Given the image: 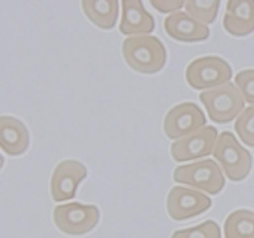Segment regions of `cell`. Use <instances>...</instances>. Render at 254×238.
Segmentation results:
<instances>
[{
  "label": "cell",
  "mask_w": 254,
  "mask_h": 238,
  "mask_svg": "<svg viewBox=\"0 0 254 238\" xmlns=\"http://www.w3.org/2000/svg\"><path fill=\"white\" fill-rule=\"evenodd\" d=\"M122 56L132 70L141 74H156L167 62V51L158 37L149 35L125 38Z\"/></svg>",
  "instance_id": "1"
},
{
  "label": "cell",
  "mask_w": 254,
  "mask_h": 238,
  "mask_svg": "<svg viewBox=\"0 0 254 238\" xmlns=\"http://www.w3.org/2000/svg\"><path fill=\"white\" fill-rule=\"evenodd\" d=\"M212 155L219 161L229 180L242 181L249 175L253 164L252 155L248 149L239 144L233 133H220Z\"/></svg>",
  "instance_id": "2"
},
{
  "label": "cell",
  "mask_w": 254,
  "mask_h": 238,
  "mask_svg": "<svg viewBox=\"0 0 254 238\" xmlns=\"http://www.w3.org/2000/svg\"><path fill=\"white\" fill-rule=\"evenodd\" d=\"M199 100L205 105L208 118L215 123H229L244 109V99L230 81L201 93Z\"/></svg>",
  "instance_id": "3"
},
{
  "label": "cell",
  "mask_w": 254,
  "mask_h": 238,
  "mask_svg": "<svg viewBox=\"0 0 254 238\" xmlns=\"http://www.w3.org/2000/svg\"><path fill=\"white\" fill-rule=\"evenodd\" d=\"M173 180L203 190L211 195L219 194L225 187V178L222 175L221 169L211 158L177 167L173 172Z\"/></svg>",
  "instance_id": "4"
},
{
  "label": "cell",
  "mask_w": 254,
  "mask_h": 238,
  "mask_svg": "<svg viewBox=\"0 0 254 238\" xmlns=\"http://www.w3.org/2000/svg\"><path fill=\"white\" fill-rule=\"evenodd\" d=\"M233 76L231 67L225 60L217 56H205L193 60L186 70V80L196 90L217 88L229 83Z\"/></svg>",
  "instance_id": "5"
},
{
  "label": "cell",
  "mask_w": 254,
  "mask_h": 238,
  "mask_svg": "<svg viewBox=\"0 0 254 238\" xmlns=\"http://www.w3.org/2000/svg\"><path fill=\"white\" fill-rule=\"evenodd\" d=\"M99 221V210L95 205L67 203L54 210V222L65 235L80 236L90 232Z\"/></svg>",
  "instance_id": "6"
},
{
  "label": "cell",
  "mask_w": 254,
  "mask_h": 238,
  "mask_svg": "<svg viewBox=\"0 0 254 238\" xmlns=\"http://www.w3.org/2000/svg\"><path fill=\"white\" fill-rule=\"evenodd\" d=\"M205 114L194 103L186 101L173 106L165 114L163 128L169 140H179L205 127Z\"/></svg>",
  "instance_id": "7"
},
{
  "label": "cell",
  "mask_w": 254,
  "mask_h": 238,
  "mask_svg": "<svg viewBox=\"0 0 254 238\" xmlns=\"http://www.w3.org/2000/svg\"><path fill=\"white\" fill-rule=\"evenodd\" d=\"M217 137L215 127H202L192 135L174 141L171 146L172 157L177 162H185L210 156L214 152Z\"/></svg>",
  "instance_id": "8"
},
{
  "label": "cell",
  "mask_w": 254,
  "mask_h": 238,
  "mask_svg": "<svg viewBox=\"0 0 254 238\" xmlns=\"http://www.w3.org/2000/svg\"><path fill=\"white\" fill-rule=\"evenodd\" d=\"M211 204V199L198 190L174 187L168 194L167 210L174 221H186L205 213Z\"/></svg>",
  "instance_id": "9"
},
{
  "label": "cell",
  "mask_w": 254,
  "mask_h": 238,
  "mask_svg": "<svg viewBox=\"0 0 254 238\" xmlns=\"http://www.w3.org/2000/svg\"><path fill=\"white\" fill-rule=\"evenodd\" d=\"M87 175V169L79 161H61L52 172L50 181L52 199L55 201H65L74 198L78 185Z\"/></svg>",
  "instance_id": "10"
},
{
  "label": "cell",
  "mask_w": 254,
  "mask_h": 238,
  "mask_svg": "<svg viewBox=\"0 0 254 238\" xmlns=\"http://www.w3.org/2000/svg\"><path fill=\"white\" fill-rule=\"evenodd\" d=\"M164 31L168 36L181 42H199L210 37L207 24L188 14L174 12L164 19Z\"/></svg>",
  "instance_id": "11"
},
{
  "label": "cell",
  "mask_w": 254,
  "mask_h": 238,
  "mask_svg": "<svg viewBox=\"0 0 254 238\" xmlns=\"http://www.w3.org/2000/svg\"><path fill=\"white\" fill-rule=\"evenodd\" d=\"M222 26L234 37L251 35L254 31V0H228Z\"/></svg>",
  "instance_id": "12"
},
{
  "label": "cell",
  "mask_w": 254,
  "mask_h": 238,
  "mask_svg": "<svg viewBox=\"0 0 254 238\" xmlns=\"http://www.w3.org/2000/svg\"><path fill=\"white\" fill-rule=\"evenodd\" d=\"M155 22L145 9L142 0H122V15L120 32L125 36L149 35L154 31Z\"/></svg>",
  "instance_id": "13"
},
{
  "label": "cell",
  "mask_w": 254,
  "mask_h": 238,
  "mask_svg": "<svg viewBox=\"0 0 254 238\" xmlns=\"http://www.w3.org/2000/svg\"><path fill=\"white\" fill-rule=\"evenodd\" d=\"M29 146L28 129L18 118L0 117V148L9 156H19Z\"/></svg>",
  "instance_id": "14"
},
{
  "label": "cell",
  "mask_w": 254,
  "mask_h": 238,
  "mask_svg": "<svg viewBox=\"0 0 254 238\" xmlns=\"http://www.w3.org/2000/svg\"><path fill=\"white\" fill-rule=\"evenodd\" d=\"M85 17L102 29H112L119 17V0H81Z\"/></svg>",
  "instance_id": "15"
},
{
  "label": "cell",
  "mask_w": 254,
  "mask_h": 238,
  "mask_svg": "<svg viewBox=\"0 0 254 238\" xmlns=\"http://www.w3.org/2000/svg\"><path fill=\"white\" fill-rule=\"evenodd\" d=\"M225 238H254V213L239 209L229 214L224 223Z\"/></svg>",
  "instance_id": "16"
},
{
  "label": "cell",
  "mask_w": 254,
  "mask_h": 238,
  "mask_svg": "<svg viewBox=\"0 0 254 238\" xmlns=\"http://www.w3.org/2000/svg\"><path fill=\"white\" fill-rule=\"evenodd\" d=\"M221 0H187L186 12L205 24L215 22Z\"/></svg>",
  "instance_id": "17"
},
{
  "label": "cell",
  "mask_w": 254,
  "mask_h": 238,
  "mask_svg": "<svg viewBox=\"0 0 254 238\" xmlns=\"http://www.w3.org/2000/svg\"><path fill=\"white\" fill-rule=\"evenodd\" d=\"M234 128L243 143L254 147V105L243 109L237 117Z\"/></svg>",
  "instance_id": "18"
},
{
  "label": "cell",
  "mask_w": 254,
  "mask_h": 238,
  "mask_svg": "<svg viewBox=\"0 0 254 238\" xmlns=\"http://www.w3.org/2000/svg\"><path fill=\"white\" fill-rule=\"evenodd\" d=\"M171 238H221V231L216 222L206 221L192 228L176 231Z\"/></svg>",
  "instance_id": "19"
},
{
  "label": "cell",
  "mask_w": 254,
  "mask_h": 238,
  "mask_svg": "<svg viewBox=\"0 0 254 238\" xmlns=\"http://www.w3.org/2000/svg\"><path fill=\"white\" fill-rule=\"evenodd\" d=\"M235 86L239 89L244 101L254 104V69L240 71L235 76Z\"/></svg>",
  "instance_id": "20"
},
{
  "label": "cell",
  "mask_w": 254,
  "mask_h": 238,
  "mask_svg": "<svg viewBox=\"0 0 254 238\" xmlns=\"http://www.w3.org/2000/svg\"><path fill=\"white\" fill-rule=\"evenodd\" d=\"M155 10L159 13H174L179 12L183 8L187 0H149Z\"/></svg>",
  "instance_id": "21"
},
{
  "label": "cell",
  "mask_w": 254,
  "mask_h": 238,
  "mask_svg": "<svg viewBox=\"0 0 254 238\" xmlns=\"http://www.w3.org/2000/svg\"><path fill=\"white\" fill-rule=\"evenodd\" d=\"M3 165H4V158H3V156L0 155V169L3 167Z\"/></svg>",
  "instance_id": "22"
}]
</instances>
